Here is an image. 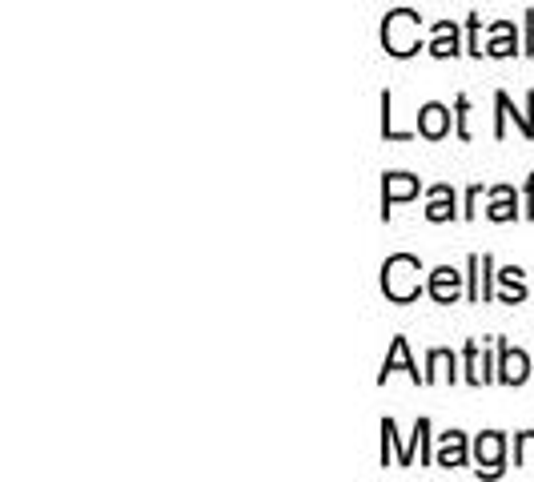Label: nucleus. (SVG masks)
<instances>
[{"instance_id":"nucleus-2","label":"nucleus","mask_w":534,"mask_h":482,"mask_svg":"<svg viewBox=\"0 0 534 482\" xmlns=\"http://www.w3.org/2000/svg\"><path fill=\"white\" fill-rule=\"evenodd\" d=\"M382 45L394 53V57H410L418 53V17L410 9H398L386 17L382 25Z\"/></svg>"},{"instance_id":"nucleus-9","label":"nucleus","mask_w":534,"mask_h":482,"mask_svg":"<svg viewBox=\"0 0 534 482\" xmlns=\"http://www.w3.org/2000/svg\"><path fill=\"white\" fill-rule=\"evenodd\" d=\"M466 462V438L458 430L442 434V446H438V466H462Z\"/></svg>"},{"instance_id":"nucleus-14","label":"nucleus","mask_w":534,"mask_h":482,"mask_svg":"<svg viewBox=\"0 0 534 482\" xmlns=\"http://www.w3.org/2000/svg\"><path fill=\"white\" fill-rule=\"evenodd\" d=\"M510 33H514L510 25H494V45H490L486 53H490V57H510V53H514V41H510Z\"/></svg>"},{"instance_id":"nucleus-11","label":"nucleus","mask_w":534,"mask_h":482,"mask_svg":"<svg viewBox=\"0 0 534 482\" xmlns=\"http://www.w3.org/2000/svg\"><path fill=\"white\" fill-rule=\"evenodd\" d=\"M430 53H434V57H454V53H458V33H454V25H438V29H434Z\"/></svg>"},{"instance_id":"nucleus-15","label":"nucleus","mask_w":534,"mask_h":482,"mask_svg":"<svg viewBox=\"0 0 534 482\" xmlns=\"http://www.w3.org/2000/svg\"><path fill=\"white\" fill-rule=\"evenodd\" d=\"M490 217L494 221H510L514 217V201H510V189H494V205H490Z\"/></svg>"},{"instance_id":"nucleus-8","label":"nucleus","mask_w":534,"mask_h":482,"mask_svg":"<svg viewBox=\"0 0 534 482\" xmlns=\"http://www.w3.org/2000/svg\"><path fill=\"white\" fill-rule=\"evenodd\" d=\"M526 374H530L526 354H522V350H506V346H502V374H498V378H502V382H510V386H518Z\"/></svg>"},{"instance_id":"nucleus-1","label":"nucleus","mask_w":534,"mask_h":482,"mask_svg":"<svg viewBox=\"0 0 534 482\" xmlns=\"http://www.w3.org/2000/svg\"><path fill=\"white\" fill-rule=\"evenodd\" d=\"M418 274H422L418 258H410V254L390 258V262L382 266V290H386V298H394V302L418 298Z\"/></svg>"},{"instance_id":"nucleus-6","label":"nucleus","mask_w":534,"mask_h":482,"mask_svg":"<svg viewBox=\"0 0 534 482\" xmlns=\"http://www.w3.org/2000/svg\"><path fill=\"white\" fill-rule=\"evenodd\" d=\"M418 129H422L426 137H434V141H438V137L450 129V113H446L442 105H426V109L418 113Z\"/></svg>"},{"instance_id":"nucleus-17","label":"nucleus","mask_w":534,"mask_h":482,"mask_svg":"<svg viewBox=\"0 0 534 482\" xmlns=\"http://www.w3.org/2000/svg\"><path fill=\"white\" fill-rule=\"evenodd\" d=\"M518 462L522 466H534V434H522L518 438Z\"/></svg>"},{"instance_id":"nucleus-10","label":"nucleus","mask_w":534,"mask_h":482,"mask_svg":"<svg viewBox=\"0 0 534 482\" xmlns=\"http://www.w3.org/2000/svg\"><path fill=\"white\" fill-rule=\"evenodd\" d=\"M430 197H434V201H430V209H426V217H430V221H446V217H454V193H450L446 185H438Z\"/></svg>"},{"instance_id":"nucleus-4","label":"nucleus","mask_w":534,"mask_h":482,"mask_svg":"<svg viewBox=\"0 0 534 482\" xmlns=\"http://www.w3.org/2000/svg\"><path fill=\"white\" fill-rule=\"evenodd\" d=\"M394 370H406L414 382H426V374H418V366L410 362V350H406V338H394V350H390V358H386V366H382V382L394 374Z\"/></svg>"},{"instance_id":"nucleus-13","label":"nucleus","mask_w":534,"mask_h":482,"mask_svg":"<svg viewBox=\"0 0 534 482\" xmlns=\"http://www.w3.org/2000/svg\"><path fill=\"white\" fill-rule=\"evenodd\" d=\"M466 366H470V382H474V386L490 382V374H486V358L478 354V346H474V342L466 346Z\"/></svg>"},{"instance_id":"nucleus-7","label":"nucleus","mask_w":534,"mask_h":482,"mask_svg":"<svg viewBox=\"0 0 534 482\" xmlns=\"http://www.w3.org/2000/svg\"><path fill=\"white\" fill-rule=\"evenodd\" d=\"M414 193H418V177H410V173H390V177H386V213H390L394 201H406V197H414Z\"/></svg>"},{"instance_id":"nucleus-12","label":"nucleus","mask_w":534,"mask_h":482,"mask_svg":"<svg viewBox=\"0 0 534 482\" xmlns=\"http://www.w3.org/2000/svg\"><path fill=\"white\" fill-rule=\"evenodd\" d=\"M438 378H450V382H454V354H446V350H434V354H430V374H426V382H438Z\"/></svg>"},{"instance_id":"nucleus-3","label":"nucleus","mask_w":534,"mask_h":482,"mask_svg":"<svg viewBox=\"0 0 534 482\" xmlns=\"http://www.w3.org/2000/svg\"><path fill=\"white\" fill-rule=\"evenodd\" d=\"M458 290H462V274H454L450 266H442V270H434L430 274V294H434V302H454L458 298Z\"/></svg>"},{"instance_id":"nucleus-5","label":"nucleus","mask_w":534,"mask_h":482,"mask_svg":"<svg viewBox=\"0 0 534 482\" xmlns=\"http://www.w3.org/2000/svg\"><path fill=\"white\" fill-rule=\"evenodd\" d=\"M502 434H482L478 438V446H474V454H478V470H486V474H498V462H502Z\"/></svg>"},{"instance_id":"nucleus-16","label":"nucleus","mask_w":534,"mask_h":482,"mask_svg":"<svg viewBox=\"0 0 534 482\" xmlns=\"http://www.w3.org/2000/svg\"><path fill=\"white\" fill-rule=\"evenodd\" d=\"M498 278H502V286H506V302H522V298H526V290H522V270L510 266V270H502Z\"/></svg>"}]
</instances>
